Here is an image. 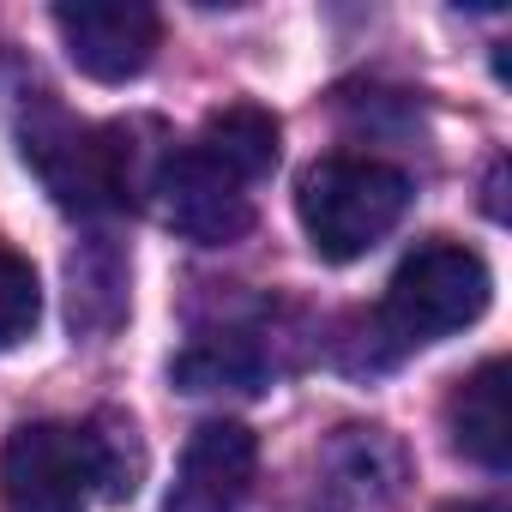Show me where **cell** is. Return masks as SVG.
<instances>
[{
	"label": "cell",
	"mask_w": 512,
	"mask_h": 512,
	"mask_svg": "<svg viewBox=\"0 0 512 512\" xmlns=\"http://www.w3.org/2000/svg\"><path fill=\"white\" fill-rule=\"evenodd\" d=\"M25 163L43 175V187L67 211L103 217L151 193V175L163 157H145L133 145V127H85L67 115H43L37 127H25Z\"/></svg>",
	"instance_id": "6da1fadb"
},
{
	"label": "cell",
	"mask_w": 512,
	"mask_h": 512,
	"mask_svg": "<svg viewBox=\"0 0 512 512\" xmlns=\"http://www.w3.org/2000/svg\"><path fill=\"white\" fill-rule=\"evenodd\" d=\"M410 205V175L380 157H320L296 187V217L308 247L332 266H350L398 229Z\"/></svg>",
	"instance_id": "7a4b0ae2"
},
{
	"label": "cell",
	"mask_w": 512,
	"mask_h": 512,
	"mask_svg": "<svg viewBox=\"0 0 512 512\" xmlns=\"http://www.w3.org/2000/svg\"><path fill=\"white\" fill-rule=\"evenodd\" d=\"M488 290L494 284H488L482 253H470L464 241H422L416 253L398 260L374 326H380V338H392V350L434 344V338L476 326L488 308Z\"/></svg>",
	"instance_id": "3957f363"
},
{
	"label": "cell",
	"mask_w": 512,
	"mask_h": 512,
	"mask_svg": "<svg viewBox=\"0 0 512 512\" xmlns=\"http://www.w3.org/2000/svg\"><path fill=\"white\" fill-rule=\"evenodd\" d=\"M0 494H7V512H85L91 506L85 434L67 422L13 428L0 446Z\"/></svg>",
	"instance_id": "277c9868"
},
{
	"label": "cell",
	"mask_w": 512,
	"mask_h": 512,
	"mask_svg": "<svg viewBox=\"0 0 512 512\" xmlns=\"http://www.w3.org/2000/svg\"><path fill=\"white\" fill-rule=\"evenodd\" d=\"M55 31L67 43V61L97 85L139 79L163 37L145 0H67V7H55Z\"/></svg>",
	"instance_id": "5b68a950"
},
{
	"label": "cell",
	"mask_w": 512,
	"mask_h": 512,
	"mask_svg": "<svg viewBox=\"0 0 512 512\" xmlns=\"http://www.w3.org/2000/svg\"><path fill=\"white\" fill-rule=\"evenodd\" d=\"M151 193H157V211L175 235L199 241V247H229L253 229V199L247 187H235L223 169H211L193 145L181 151H163L157 175H151Z\"/></svg>",
	"instance_id": "8992f818"
},
{
	"label": "cell",
	"mask_w": 512,
	"mask_h": 512,
	"mask_svg": "<svg viewBox=\"0 0 512 512\" xmlns=\"http://www.w3.org/2000/svg\"><path fill=\"white\" fill-rule=\"evenodd\" d=\"M253 464H260L253 428L199 422L187 452H181V470H175V488H169L163 512H235L247 482H253Z\"/></svg>",
	"instance_id": "52a82bcc"
},
{
	"label": "cell",
	"mask_w": 512,
	"mask_h": 512,
	"mask_svg": "<svg viewBox=\"0 0 512 512\" xmlns=\"http://www.w3.org/2000/svg\"><path fill=\"white\" fill-rule=\"evenodd\" d=\"M446 434L452 446L482 464V470H506L512 464V368L494 356L476 374H464L446 398Z\"/></svg>",
	"instance_id": "ba28073f"
},
{
	"label": "cell",
	"mask_w": 512,
	"mask_h": 512,
	"mask_svg": "<svg viewBox=\"0 0 512 512\" xmlns=\"http://www.w3.org/2000/svg\"><path fill=\"white\" fill-rule=\"evenodd\" d=\"M278 145H284V127L260 103H223V109H211L205 127H199V139H193V151L211 169H223L235 187L266 181L278 169Z\"/></svg>",
	"instance_id": "9c48e42d"
},
{
	"label": "cell",
	"mask_w": 512,
	"mask_h": 512,
	"mask_svg": "<svg viewBox=\"0 0 512 512\" xmlns=\"http://www.w3.org/2000/svg\"><path fill=\"white\" fill-rule=\"evenodd\" d=\"M79 434H85V458H91V494H103L115 506L133 500L139 482H145V440H139V428L121 410H103Z\"/></svg>",
	"instance_id": "30bf717a"
},
{
	"label": "cell",
	"mask_w": 512,
	"mask_h": 512,
	"mask_svg": "<svg viewBox=\"0 0 512 512\" xmlns=\"http://www.w3.org/2000/svg\"><path fill=\"white\" fill-rule=\"evenodd\" d=\"M266 362L241 338H205L175 356V386L181 392H260Z\"/></svg>",
	"instance_id": "8fae6325"
},
{
	"label": "cell",
	"mask_w": 512,
	"mask_h": 512,
	"mask_svg": "<svg viewBox=\"0 0 512 512\" xmlns=\"http://www.w3.org/2000/svg\"><path fill=\"white\" fill-rule=\"evenodd\" d=\"M37 320H43V284H37L25 253H13L0 241V350L25 344L37 332Z\"/></svg>",
	"instance_id": "7c38bea8"
},
{
	"label": "cell",
	"mask_w": 512,
	"mask_h": 512,
	"mask_svg": "<svg viewBox=\"0 0 512 512\" xmlns=\"http://www.w3.org/2000/svg\"><path fill=\"white\" fill-rule=\"evenodd\" d=\"M440 512H506V506H494V500H458V506H440Z\"/></svg>",
	"instance_id": "4fadbf2b"
}]
</instances>
